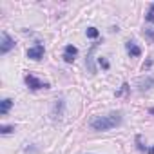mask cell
<instances>
[{
    "instance_id": "18",
    "label": "cell",
    "mask_w": 154,
    "mask_h": 154,
    "mask_svg": "<svg viewBox=\"0 0 154 154\" xmlns=\"http://www.w3.org/2000/svg\"><path fill=\"white\" fill-rule=\"evenodd\" d=\"M150 13H154V4H150Z\"/></svg>"
},
{
    "instance_id": "7",
    "label": "cell",
    "mask_w": 154,
    "mask_h": 154,
    "mask_svg": "<svg viewBox=\"0 0 154 154\" xmlns=\"http://www.w3.org/2000/svg\"><path fill=\"white\" fill-rule=\"evenodd\" d=\"M125 47H127V53L132 56V58H136V56H140L141 54V49L136 45V42H132V40H129L127 44H125Z\"/></svg>"
},
{
    "instance_id": "12",
    "label": "cell",
    "mask_w": 154,
    "mask_h": 154,
    "mask_svg": "<svg viewBox=\"0 0 154 154\" xmlns=\"http://www.w3.org/2000/svg\"><path fill=\"white\" fill-rule=\"evenodd\" d=\"M13 131H15V127H13V125H4L2 129H0V132H2V134H11Z\"/></svg>"
},
{
    "instance_id": "9",
    "label": "cell",
    "mask_w": 154,
    "mask_h": 154,
    "mask_svg": "<svg viewBox=\"0 0 154 154\" xmlns=\"http://www.w3.org/2000/svg\"><path fill=\"white\" fill-rule=\"evenodd\" d=\"M13 103H15V102H13L11 98H4L2 102H0V114H8L9 109L13 107Z\"/></svg>"
},
{
    "instance_id": "5",
    "label": "cell",
    "mask_w": 154,
    "mask_h": 154,
    "mask_svg": "<svg viewBox=\"0 0 154 154\" xmlns=\"http://www.w3.org/2000/svg\"><path fill=\"white\" fill-rule=\"evenodd\" d=\"M152 87H154V76H145V78H140L138 80V91L140 93L150 91Z\"/></svg>"
},
{
    "instance_id": "13",
    "label": "cell",
    "mask_w": 154,
    "mask_h": 154,
    "mask_svg": "<svg viewBox=\"0 0 154 154\" xmlns=\"http://www.w3.org/2000/svg\"><path fill=\"white\" fill-rule=\"evenodd\" d=\"M98 63H100V67H103V69H109V67H111V63H109L103 56H100V58H98Z\"/></svg>"
},
{
    "instance_id": "8",
    "label": "cell",
    "mask_w": 154,
    "mask_h": 154,
    "mask_svg": "<svg viewBox=\"0 0 154 154\" xmlns=\"http://www.w3.org/2000/svg\"><path fill=\"white\" fill-rule=\"evenodd\" d=\"M62 112H63V100H56L54 102V105H53V118L56 120V118H60L62 116Z\"/></svg>"
},
{
    "instance_id": "10",
    "label": "cell",
    "mask_w": 154,
    "mask_h": 154,
    "mask_svg": "<svg viewBox=\"0 0 154 154\" xmlns=\"http://www.w3.org/2000/svg\"><path fill=\"white\" fill-rule=\"evenodd\" d=\"M98 47V42H94L93 44V47L89 49V54H87V67H89V71L91 72H94L96 71V67H94V63H93V53H94V49Z\"/></svg>"
},
{
    "instance_id": "16",
    "label": "cell",
    "mask_w": 154,
    "mask_h": 154,
    "mask_svg": "<svg viewBox=\"0 0 154 154\" xmlns=\"http://www.w3.org/2000/svg\"><path fill=\"white\" fill-rule=\"evenodd\" d=\"M145 20H147V22H150V24H154V13H150V11H149V13L145 15Z\"/></svg>"
},
{
    "instance_id": "15",
    "label": "cell",
    "mask_w": 154,
    "mask_h": 154,
    "mask_svg": "<svg viewBox=\"0 0 154 154\" xmlns=\"http://www.w3.org/2000/svg\"><path fill=\"white\" fill-rule=\"evenodd\" d=\"M127 91H129V84H123V85H122V89H120V91H116V96H122V94H123V93H127Z\"/></svg>"
},
{
    "instance_id": "2",
    "label": "cell",
    "mask_w": 154,
    "mask_h": 154,
    "mask_svg": "<svg viewBox=\"0 0 154 154\" xmlns=\"http://www.w3.org/2000/svg\"><path fill=\"white\" fill-rule=\"evenodd\" d=\"M26 85L29 87V89H33V91H38V89H49L51 85L47 84V82H42V80H38L35 74H26Z\"/></svg>"
},
{
    "instance_id": "6",
    "label": "cell",
    "mask_w": 154,
    "mask_h": 154,
    "mask_svg": "<svg viewBox=\"0 0 154 154\" xmlns=\"http://www.w3.org/2000/svg\"><path fill=\"white\" fill-rule=\"evenodd\" d=\"M76 54H78V49H76L74 45H65V49H63V60H65L67 63L74 62Z\"/></svg>"
},
{
    "instance_id": "4",
    "label": "cell",
    "mask_w": 154,
    "mask_h": 154,
    "mask_svg": "<svg viewBox=\"0 0 154 154\" xmlns=\"http://www.w3.org/2000/svg\"><path fill=\"white\" fill-rule=\"evenodd\" d=\"M44 53H45L44 45H42V44H35L33 47L27 49V58H31V60H40V58H44Z\"/></svg>"
},
{
    "instance_id": "17",
    "label": "cell",
    "mask_w": 154,
    "mask_h": 154,
    "mask_svg": "<svg viewBox=\"0 0 154 154\" xmlns=\"http://www.w3.org/2000/svg\"><path fill=\"white\" fill-rule=\"evenodd\" d=\"M147 154H154V145L152 147H147Z\"/></svg>"
},
{
    "instance_id": "3",
    "label": "cell",
    "mask_w": 154,
    "mask_h": 154,
    "mask_svg": "<svg viewBox=\"0 0 154 154\" xmlns=\"http://www.w3.org/2000/svg\"><path fill=\"white\" fill-rule=\"evenodd\" d=\"M11 49H15V40H13L6 31H2V44H0V53H2V54H8Z\"/></svg>"
},
{
    "instance_id": "14",
    "label": "cell",
    "mask_w": 154,
    "mask_h": 154,
    "mask_svg": "<svg viewBox=\"0 0 154 154\" xmlns=\"http://www.w3.org/2000/svg\"><path fill=\"white\" fill-rule=\"evenodd\" d=\"M143 35H145L150 42H154V29H143Z\"/></svg>"
},
{
    "instance_id": "19",
    "label": "cell",
    "mask_w": 154,
    "mask_h": 154,
    "mask_svg": "<svg viewBox=\"0 0 154 154\" xmlns=\"http://www.w3.org/2000/svg\"><path fill=\"white\" fill-rule=\"evenodd\" d=\"M149 112H150V114H154V107H150V109H149Z\"/></svg>"
},
{
    "instance_id": "1",
    "label": "cell",
    "mask_w": 154,
    "mask_h": 154,
    "mask_svg": "<svg viewBox=\"0 0 154 154\" xmlns=\"http://www.w3.org/2000/svg\"><path fill=\"white\" fill-rule=\"evenodd\" d=\"M122 123V112H109L105 116H96L91 120V129L93 131H111Z\"/></svg>"
},
{
    "instance_id": "11",
    "label": "cell",
    "mask_w": 154,
    "mask_h": 154,
    "mask_svg": "<svg viewBox=\"0 0 154 154\" xmlns=\"http://www.w3.org/2000/svg\"><path fill=\"white\" fill-rule=\"evenodd\" d=\"M98 35H100V31L96 27H87V36L89 38H98Z\"/></svg>"
}]
</instances>
